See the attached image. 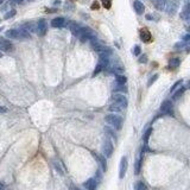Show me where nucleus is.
<instances>
[{"label":"nucleus","mask_w":190,"mask_h":190,"mask_svg":"<svg viewBox=\"0 0 190 190\" xmlns=\"http://www.w3.org/2000/svg\"><path fill=\"white\" fill-rule=\"evenodd\" d=\"M36 32L41 37L46 35V32H48V24H46L45 19H39L38 20V23L36 24Z\"/></svg>","instance_id":"obj_7"},{"label":"nucleus","mask_w":190,"mask_h":190,"mask_svg":"<svg viewBox=\"0 0 190 190\" xmlns=\"http://www.w3.org/2000/svg\"><path fill=\"white\" fill-rule=\"evenodd\" d=\"M1 56H3V54H1V51H0V58H1Z\"/></svg>","instance_id":"obj_46"},{"label":"nucleus","mask_w":190,"mask_h":190,"mask_svg":"<svg viewBox=\"0 0 190 190\" xmlns=\"http://www.w3.org/2000/svg\"><path fill=\"white\" fill-rule=\"evenodd\" d=\"M75 190H81V189H75Z\"/></svg>","instance_id":"obj_48"},{"label":"nucleus","mask_w":190,"mask_h":190,"mask_svg":"<svg viewBox=\"0 0 190 190\" xmlns=\"http://www.w3.org/2000/svg\"><path fill=\"white\" fill-rule=\"evenodd\" d=\"M179 64H181V59L177 58V57H176V58H171V59L169 61V68H171V69L178 68Z\"/></svg>","instance_id":"obj_23"},{"label":"nucleus","mask_w":190,"mask_h":190,"mask_svg":"<svg viewBox=\"0 0 190 190\" xmlns=\"http://www.w3.org/2000/svg\"><path fill=\"white\" fill-rule=\"evenodd\" d=\"M113 90L114 91H119L120 94H126V93H127V87H126L125 84H118V86H115V88Z\"/></svg>","instance_id":"obj_26"},{"label":"nucleus","mask_w":190,"mask_h":190,"mask_svg":"<svg viewBox=\"0 0 190 190\" xmlns=\"http://www.w3.org/2000/svg\"><path fill=\"white\" fill-rule=\"evenodd\" d=\"M5 3V0H0V5H3Z\"/></svg>","instance_id":"obj_44"},{"label":"nucleus","mask_w":190,"mask_h":190,"mask_svg":"<svg viewBox=\"0 0 190 190\" xmlns=\"http://www.w3.org/2000/svg\"><path fill=\"white\" fill-rule=\"evenodd\" d=\"M98 184H99V183L96 182V179H95V178L93 177V178L87 179V181L83 183V186L86 188V190H96Z\"/></svg>","instance_id":"obj_11"},{"label":"nucleus","mask_w":190,"mask_h":190,"mask_svg":"<svg viewBox=\"0 0 190 190\" xmlns=\"http://www.w3.org/2000/svg\"><path fill=\"white\" fill-rule=\"evenodd\" d=\"M184 46V43H177L176 44V48H183Z\"/></svg>","instance_id":"obj_41"},{"label":"nucleus","mask_w":190,"mask_h":190,"mask_svg":"<svg viewBox=\"0 0 190 190\" xmlns=\"http://www.w3.org/2000/svg\"><path fill=\"white\" fill-rule=\"evenodd\" d=\"M133 7H134V10H136V12L138 14H143L144 11H145V6H144V4L140 1V0H134L133 1Z\"/></svg>","instance_id":"obj_15"},{"label":"nucleus","mask_w":190,"mask_h":190,"mask_svg":"<svg viewBox=\"0 0 190 190\" xmlns=\"http://www.w3.org/2000/svg\"><path fill=\"white\" fill-rule=\"evenodd\" d=\"M151 38H152L151 32H150L147 29H141V30H140V39H141L143 42L149 43V42H151Z\"/></svg>","instance_id":"obj_14"},{"label":"nucleus","mask_w":190,"mask_h":190,"mask_svg":"<svg viewBox=\"0 0 190 190\" xmlns=\"http://www.w3.org/2000/svg\"><path fill=\"white\" fill-rule=\"evenodd\" d=\"M158 77H159V75H158V74H154L153 76H151V79L149 80V82H147V87H151L156 81H157V79Z\"/></svg>","instance_id":"obj_32"},{"label":"nucleus","mask_w":190,"mask_h":190,"mask_svg":"<svg viewBox=\"0 0 190 190\" xmlns=\"http://www.w3.org/2000/svg\"><path fill=\"white\" fill-rule=\"evenodd\" d=\"M152 132H153V130L152 129H149V130H146V132L144 133V144L145 145H147V141H149V139H150V136L152 134Z\"/></svg>","instance_id":"obj_28"},{"label":"nucleus","mask_w":190,"mask_h":190,"mask_svg":"<svg viewBox=\"0 0 190 190\" xmlns=\"http://www.w3.org/2000/svg\"><path fill=\"white\" fill-rule=\"evenodd\" d=\"M105 121L109 125V126H112L113 129H115V130H121V127H122V122H124V120H122V118L119 115V114H116V113H112V114H108V115H106L105 116Z\"/></svg>","instance_id":"obj_1"},{"label":"nucleus","mask_w":190,"mask_h":190,"mask_svg":"<svg viewBox=\"0 0 190 190\" xmlns=\"http://www.w3.org/2000/svg\"><path fill=\"white\" fill-rule=\"evenodd\" d=\"M59 3H61V1H59V0H55V1H54V4H55V5H58Z\"/></svg>","instance_id":"obj_43"},{"label":"nucleus","mask_w":190,"mask_h":190,"mask_svg":"<svg viewBox=\"0 0 190 190\" xmlns=\"http://www.w3.org/2000/svg\"><path fill=\"white\" fill-rule=\"evenodd\" d=\"M182 83H183V81H182V80H179V81L175 82V84L170 88V93H174L176 89H178V87H181V86H182Z\"/></svg>","instance_id":"obj_31"},{"label":"nucleus","mask_w":190,"mask_h":190,"mask_svg":"<svg viewBox=\"0 0 190 190\" xmlns=\"http://www.w3.org/2000/svg\"><path fill=\"white\" fill-rule=\"evenodd\" d=\"M21 29L27 31L29 34H32V32H36V24L32 21H29V23H25L24 25H21Z\"/></svg>","instance_id":"obj_16"},{"label":"nucleus","mask_w":190,"mask_h":190,"mask_svg":"<svg viewBox=\"0 0 190 190\" xmlns=\"http://www.w3.org/2000/svg\"><path fill=\"white\" fill-rule=\"evenodd\" d=\"M112 102L118 104V105L121 106L124 109L129 106V100H127V98H126L124 94H120V93H115V94L113 95V96H112Z\"/></svg>","instance_id":"obj_4"},{"label":"nucleus","mask_w":190,"mask_h":190,"mask_svg":"<svg viewBox=\"0 0 190 190\" xmlns=\"http://www.w3.org/2000/svg\"><path fill=\"white\" fill-rule=\"evenodd\" d=\"M98 64H99L102 69H106V68L109 66V56H100Z\"/></svg>","instance_id":"obj_19"},{"label":"nucleus","mask_w":190,"mask_h":190,"mask_svg":"<svg viewBox=\"0 0 190 190\" xmlns=\"http://www.w3.org/2000/svg\"><path fill=\"white\" fill-rule=\"evenodd\" d=\"M146 19H147V20H154V19L157 20L158 18H157V17H153L152 14H147V16H146Z\"/></svg>","instance_id":"obj_38"},{"label":"nucleus","mask_w":190,"mask_h":190,"mask_svg":"<svg viewBox=\"0 0 190 190\" xmlns=\"http://www.w3.org/2000/svg\"><path fill=\"white\" fill-rule=\"evenodd\" d=\"M93 156L98 159L99 164L101 165V169H102L104 171H106V170H107V161H106V157H105L104 154H96V153H93Z\"/></svg>","instance_id":"obj_13"},{"label":"nucleus","mask_w":190,"mask_h":190,"mask_svg":"<svg viewBox=\"0 0 190 190\" xmlns=\"http://www.w3.org/2000/svg\"><path fill=\"white\" fill-rule=\"evenodd\" d=\"M189 38H190V37H189V35H185V36L183 37V39H184V42H188V41H189Z\"/></svg>","instance_id":"obj_42"},{"label":"nucleus","mask_w":190,"mask_h":190,"mask_svg":"<svg viewBox=\"0 0 190 190\" xmlns=\"http://www.w3.org/2000/svg\"><path fill=\"white\" fill-rule=\"evenodd\" d=\"M14 49L13 44L7 41L6 38H3V37H0V51H3V52H12Z\"/></svg>","instance_id":"obj_8"},{"label":"nucleus","mask_w":190,"mask_h":190,"mask_svg":"<svg viewBox=\"0 0 190 190\" xmlns=\"http://www.w3.org/2000/svg\"><path fill=\"white\" fill-rule=\"evenodd\" d=\"M102 70H104V69H102V68H101V67L98 64V66H96V68H95V70H94V73H93V76H96V75H99V74H100Z\"/></svg>","instance_id":"obj_35"},{"label":"nucleus","mask_w":190,"mask_h":190,"mask_svg":"<svg viewBox=\"0 0 190 190\" xmlns=\"http://www.w3.org/2000/svg\"><path fill=\"white\" fill-rule=\"evenodd\" d=\"M147 62V56L146 55H143L139 57V63H146Z\"/></svg>","instance_id":"obj_37"},{"label":"nucleus","mask_w":190,"mask_h":190,"mask_svg":"<svg viewBox=\"0 0 190 190\" xmlns=\"http://www.w3.org/2000/svg\"><path fill=\"white\" fill-rule=\"evenodd\" d=\"M134 190H147V186H146V184L144 182L139 181V182H137L134 184Z\"/></svg>","instance_id":"obj_27"},{"label":"nucleus","mask_w":190,"mask_h":190,"mask_svg":"<svg viewBox=\"0 0 190 190\" xmlns=\"http://www.w3.org/2000/svg\"><path fill=\"white\" fill-rule=\"evenodd\" d=\"M125 70V67L121 64L120 62H116V63H113V66H112V73H115L116 75L118 74H121L124 73Z\"/></svg>","instance_id":"obj_18"},{"label":"nucleus","mask_w":190,"mask_h":190,"mask_svg":"<svg viewBox=\"0 0 190 190\" xmlns=\"http://www.w3.org/2000/svg\"><path fill=\"white\" fill-rule=\"evenodd\" d=\"M105 132L107 133V136H108V137H111V138H113L114 140H116V137H115V132H114L113 130H111L109 127H105Z\"/></svg>","instance_id":"obj_29"},{"label":"nucleus","mask_w":190,"mask_h":190,"mask_svg":"<svg viewBox=\"0 0 190 190\" xmlns=\"http://www.w3.org/2000/svg\"><path fill=\"white\" fill-rule=\"evenodd\" d=\"M141 161H143V158H141V156L137 159V163H136V174L138 175L139 172H140V166H141Z\"/></svg>","instance_id":"obj_30"},{"label":"nucleus","mask_w":190,"mask_h":190,"mask_svg":"<svg viewBox=\"0 0 190 190\" xmlns=\"http://www.w3.org/2000/svg\"><path fill=\"white\" fill-rule=\"evenodd\" d=\"M16 13H17V12H16V10H11V11H9V12L4 16V19H6V20H7V19H11L12 17H14V16H16Z\"/></svg>","instance_id":"obj_33"},{"label":"nucleus","mask_w":190,"mask_h":190,"mask_svg":"<svg viewBox=\"0 0 190 190\" xmlns=\"http://www.w3.org/2000/svg\"><path fill=\"white\" fill-rule=\"evenodd\" d=\"M168 4V3H166ZM178 5H179V1L178 0H170L169 1V4H168V7H165L166 9V12L169 13V14H175L176 13V11H177V9H178Z\"/></svg>","instance_id":"obj_10"},{"label":"nucleus","mask_w":190,"mask_h":190,"mask_svg":"<svg viewBox=\"0 0 190 190\" xmlns=\"http://www.w3.org/2000/svg\"><path fill=\"white\" fill-rule=\"evenodd\" d=\"M133 55H136V56H139L140 55V46L139 45H136L133 48Z\"/></svg>","instance_id":"obj_36"},{"label":"nucleus","mask_w":190,"mask_h":190,"mask_svg":"<svg viewBox=\"0 0 190 190\" xmlns=\"http://www.w3.org/2000/svg\"><path fill=\"white\" fill-rule=\"evenodd\" d=\"M182 18L184 19V20H189V16H190V12H189V4H185V6H184V9H183V12H182Z\"/></svg>","instance_id":"obj_25"},{"label":"nucleus","mask_w":190,"mask_h":190,"mask_svg":"<svg viewBox=\"0 0 190 190\" xmlns=\"http://www.w3.org/2000/svg\"><path fill=\"white\" fill-rule=\"evenodd\" d=\"M127 168H129V161H127V157L124 156L121 157L120 159V165H119V178L122 179L127 172Z\"/></svg>","instance_id":"obj_6"},{"label":"nucleus","mask_w":190,"mask_h":190,"mask_svg":"<svg viewBox=\"0 0 190 190\" xmlns=\"http://www.w3.org/2000/svg\"><path fill=\"white\" fill-rule=\"evenodd\" d=\"M6 37L10 38V39H27L30 38V34L27 31L23 30L21 27L19 30H16V29H11L9 31H6Z\"/></svg>","instance_id":"obj_2"},{"label":"nucleus","mask_w":190,"mask_h":190,"mask_svg":"<svg viewBox=\"0 0 190 190\" xmlns=\"http://www.w3.org/2000/svg\"><path fill=\"white\" fill-rule=\"evenodd\" d=\"M90 44H91V48L94 49V51L98 52L100 56H109L112 54V49L104 45V44H101L100 42H98L96 38L90 41Z\"/></svg>","instance_id":"obj_3"},{"label":"nucleus","mask_w":190,"mask_h":190,"mask_svg":"<svg viewBox=\"0 0 190 190\" xmlns=\"http://www.w3.org/2000/svg\"><path fill=\"white\" fill-rule=\"evenodd\" d=\"M7 112V108L4 107V106H0V113H6Z\"/></svg>","instance_id":"obj_40"},{"label":"nucleus","mask_w":190,"mask_h":190,"mask_svg":"<svg viewBox=\"0 0 190 190\" xmlns=\"http://www.w3.org/2000/svg\"><path fill=\"white\" fill-rule=\"evenodd\" d=\"M66 25H67V20L63 18V17H57V18H55V19L51 20V26L52 27L61 29V27H64Z\"/></svg>","instance_id":"obj_12"},{"label":"nucleus","mask_w":190,"mask_h":190,"mask_svg":"<svg viewBox=\"0 0 190 190\" xmlns=\"http://www.w3.org/2000/svg\"><path fill=\"white\" fill-rule=\"evenodd\" d=\"M108 109H109V112H112V113H121V112L124 111V108H122L121 106H119L118 104H114V102H112V104L109 105Z\"/></svg>","instance_id":"obj_21"},{"label":"nucleus","mask_w":190,"mask_h":190,"mask_svg":"<svg viewBox=\"0 0 190 190\" xmlns=\"http://www.w3.org/2000/svg\"><path fill=\"white\" fill-rule=\"evenodd\" d=\"M101 3H102V6L107 10H109L112 6V0H101Z\"/></svg>","instance_id":"obj_34"},{"label":"nucleus","mask_w":190,"mask_h":190,"mask_svg":"<svg viewBox=\"0 0 190 190\" xmlns=\"http://www.w3.org/2000/svg\"><path fill=\"white\" fill-rule=\"evenodd\" d=\"M161 112L163 114L166 115H174V111H172V102L170 100H165L162 102L161 105Z\"/></svg>","instance_id":"obj_9"},{"label":"nucleus","mask_w":190,"mask_h":190,"mask_svg":"<svg viewBox=\"0 0 190 190\" xmlns=\"http://www.w3.org/2000/svg\"><path fill=\"white\" fill-rule=\"evenodd\" d=\"M4 30V27H0V32H1V31Z\"/></svg>","instance_id":"obj_45"},{"label":"nucleus","mask_w":190,"mask_h":190,"mask_svg":"<svg viewBox=\"0 0 190 190\" xmlns=\"http://www.w3.org/2000/svg\"><path fill=\"white\" fill-rule=\"evenodd\" d=\"M0 190H3V188H1V185H0Z\"/></svg>","instance_id":"obj_47"},{"label":"nucleus","mask_w":190,"mask_h":190,"mask_svg":"<svg viewBox=\"0 0 190 190\" xmlns=\"http://www.w3.org/2000/svg\"><path fill=\"white\" fill-rule=\"evenodd\" d=\"M91 9H93V10H96V9H99V4H98L96 1H94V3H93V5H91Z\"/></svg>","instance_id":"obj_39"},{"label":"nucleus","mask_w":190,"mask_h":190,"mask_svg":"<svg viewBox=\"0 0 190 190\" xmlns=\"http://www.w3.org/2000/svg\"><path fill=\"white\" fill-rule=\"evenodd\" d=\"M186 90V88L185 87H181V88H178V89H176L175 91H174V96H172V99L174 100H178L182 95L184 94V91Z\"/></svg>","instance_id":"obj_22"},{"label":"nucleus","mask_w":190,"mask_h":190,"mask_svg":"<svg viewBox=\"0 0 190 190\" xmlns=\"http://www.w3.org/2000/svg\"><path fill=\"white\" fill-rule=\"evenodd\" d=\"M115 82H116V84H126V82H127V77H126L125 75L118 74L115 76Z\"/></svg>","instance_id":"obj_24"},{"label":"nucleus","mask_w":190,"mask_h":190,"mask_svg":"<svg viewBox=\"0 0 190 190\" xmlns=\"http://www.w3.org/2000/svg\"><path fill=\"white\" fill-rule=\"evenodd\" d=\"M166 3H168V0H153V4H154V6H156V9L159 10V11L165 10Z\"/></svg>","instance_id":"obj_20"},{"label":"nucleus","mask_w":190,"mask_h":190,"mask_svg":"<svg viewBox=\"0 0 190 190\" xmlns=\"http://www.w3.org/2000/svg\"><path fill=\"white\" fill-rule=\"evenodd\" d=\"M81 25L80 24H77V23H70V25H69V29H70V31H71V34L74 35V36H79L80 35V31H81Z\"/></svg>","instance_id":"obj_17"},{"label":"nucleus","mask_w":190,"mask_h":190,"mask_svg":"<svg viewBox=\"0 0 190 190\" xmlns=\"http://www.w3.org/2000/svg\"><path fill=\"white\" fill-rule=\"evenodd\" d=\"M113 151H114V146H113V143L111 141V139H106L104 141V145H102V154L106 157V158H111L112 154H113Z\"/></svg>","instance_id":"obj_5"}]
</instances>
